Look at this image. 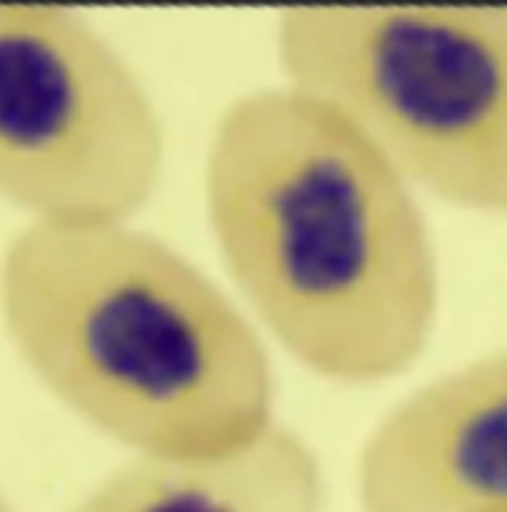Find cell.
<instances>
[{
    "label": "cell",
    "instance_id": "obj_1",
    "mask_svg": "<svg viewBox=\"0 0 507 512\" xmlns=\"http://www.w3.org/2000/svg\"><path fill=\"white\" fill-rule=\"evenodd\" d=\"M416 192L338 107L289 83L234 100L204 165L209 227L254 319L346 386L406 373L435 331L438 252Z\"/></svg>",
    "mask_w": 507,
    "mask_h": 512
},
{
    "label": "cell",
    "instance_id": "obj_2",
    "mask_svg": "<svg viewBox=\"0 0 507 512\" xmlns=\"http://www.w3.org/2000/svg\"><path fill=\"white\" fill-rule=\"evenodd\" d=\"M0 321L40 386L145 458H214L276 426L254 321L132 222H28L0 254Z\"/></svg>",
    "mask_w": 507,
    "mask_h": 512
},
{
    "label": "cell",
    "instance_id": "obj_3",
    "mask_svg": "<svg viewBox=\"0 0 507 512\" xmlns=\"http://www.w3.org/2000/svg\"><path fill=\"white\" fill-rule=\"evenodd\" d=\"M284 83L338 107L416 189L507 217V8H289Z\"/></svg>",
    "mask_w": 507,
    "mask_h": 512
},
{
    "label": "cell",
    "instance_id": "obj_4",
    "mask_svg": "<svg viewBox=\"0 0 507 512\" xmlns=\"http://www.w3.org/2000/svg\"><path fill=\"white\" fill-rule=\"evenodd\" d=\"M165 155L155 100L85 15L0 5V199L28 222H132Z\"/></svg>",
    "mask_w": 507,
    "mask_h": 512
},
{
    "label": "cell",
    "instance_id": "obj_5",
    "mask_svg": "<svg viewBox=\"0 0 507 512\" xmlns=\"http://www.w3.org/2000/svg\"><path fill=\"white\" fill-rule=\"evenodd\" d=\"M363 512H507V348L386 413L356 463Z\"/></svg>",
    "mask_w": 507,
    "mask_h": 512
},
{
    "label": "cell",
    "instance_id": "obj_6",
    "mask_svg": "<svg viewBox=\"0 0 507 512\" xmlns=\"http://www.w3.org/2000/svg\"><path fill=\"white\" fill-rule=\"evenodd\" d=\"M326 480L316 450L279 426L214 458L135 455L70 512H324Z\"/></svg>",
    "mask_w": 507,
    "mask_h": 512
},
{
    "label": "cell",
    "instance_id": "obj_7",
    "mask_svg": "<svg viewBox=\"0 0 507 512\" xmlns=\"http://www.w3.org/2000/svg\"><path fill=\"white\" fill-rule=\"evenodd\" d=\"M0 512H18V510H15V508H13V505H10V503H8V500H5V498H3V495H0Z\"/></svg>",
    "mask_w": 507,
    "mask_h": 512
}]
</instances>
